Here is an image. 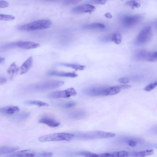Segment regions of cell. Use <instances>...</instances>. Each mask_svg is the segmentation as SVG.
<instances>
[{"label": "cell", "instance_id": "obj_5", "mask_svg": "<svg viewBox=\"0 0 157 157\" xmlns=\"http://www.w3.org/2000/svg\"><path fill=\"white\" fill-rule=\"evenodd\" d=\"M152 35V28L148 26L144 27L137 37L135 43L138 45H142L149 42Z\"/></svg>", "mask_w": 157, "mask_h": 157}, {"label": "cell", "instance_id": "obj_14", "mask_svg": "<svg viewBox=\"0 0 157 157\" xmlns=\"http://www.w3.org/2000/svg\"><path fill=\"white\" fill-rule=\"evenodd\" d=\"M39 122L46 124L50 127H56L59 126L60 123L55 120L47 117H44L39 121Z\"/></svg>", "mask_w": 157, "mask_h": 157}, {"label": "cell", "instance_id": "obj_24", "mask_svg": "<svg viewBox=\"0 0 157 157\" xmlns=\"http://www.w3.org/2000/svg\"><path fill=\"white\" fill-rule=\"evenodd\" d=\"M26 104L29 105H35L41 107V106H49L48 104L41 101H40L29 100L26 102Z\"/></svg>", "mask_w": 157, "mask_h": 157}, {"label": "cell", "instance_id": "obj_38", "mask_svg": "<svg viewBox=\"0 0 157 157\" xmlns=\"http://www.w3.org/2000/svg\"><path fill=\"white\" fill-rule=\"evenodd\" d=\"M98 157H113L112 154L105 153L98 155Z\"/></svg>", "mask_w": 157, "mask_h": 157}, {"label": "cell", "instance_id": "obj_2", "mask_svg": "<svg viewBox=\"0 0 157 157\" xmlns=\"http://www.w3.org/2000/svg\"><path fill=\"white\" fill-rule=\"evenodd\" d=\"M51 24V21L47 19H41L21 25L18 29L22 31H33L49 28Z\"/></svg>", "mask_w": 157, "mask_h": 157}, {"label": "cell", "instance_id": "obj_33", "mask_svg": "<svg viewBox=\"0 0 157 157\" xmlns=\"http://www.w3.org/2000/svg\"><path fill=\"white\" fill-rule=\"evenodd\" d=\"M80 1L78 0H72V1H63V4L65 5H69L76 4Z\"/></svg>", "mask_w": 157, "mask_h": 157}, {"label": "cell", "instance_id": "obj_22", "mask_svg": "<svg viewBox=\"0 0 157 157\" xmlns=\"http://www.w3.org/2000/svg\"><path fill=\"white\" fill-rule=\"evenodd\" d=\"M19 68L15 62L11 64L8 68L7 72L8 74L11 76H14L17 74Z\"/></svg>", "mask_w": 157, "mask_h": 157}, {"label": "cell", "instance_id": "obj_7", "mask_svg": "<svg viewBox=\"0 0 157 157\" xmlns=\"http://www.w3.org/2000/svg\"><path fill=\"white\" fill-rule=\"evenodd\" d=\"M77 94V92L73 88H71L65 90L56 91L50 93L48 97L52 99L68 98L72 96H74Z\"/></svg>", "mask_w": 157, "mask_h": 157}, {"label": "cell", "instance_id": "obj_36", "mask_svg": "<svg viewBox=\"0 0 157 157\" xmlns=\"http://www.w3.org/2000/svg\"><path fill=\"white\" fill-rule=\"evenodd\" d=\"M53 154L50 152H44L41 154L39 155V157H51Z\"/></svg>", "mask_w": 157, "mask_h": 157}, {"label": "cell", "instance_id": "obj_34", "mask_svg": "<svg viewBox=\"0 0 157 157\" xmlns=\"http://www.w3.org/2000/svg\"><path fill=\"white\" fill-rule=\"evenodd\" d=\"M117 81L121 83L127 84L130 82V79L127 77H123L119 78Z\"/></svg>", "mask_w": 157, "mask_h": 157}, {"label": "cell", "instance_id": "obj_19", "mask_svg": "<svg viewBox=\"0 0 157 157\" xmlns=\"http://www.w3.org/2000/svg\"><path fill=\"white\" fill-rule=\"evenodd\" d=\"M106 27L105 25L99 23H94L87 24L83 26V29L88 30L103 29Z\"/></svg>", "mask_w": 157, "mask_h": 157}, {"label": "cell", "instance_id": "obj_3", "mask_svg": "<svg viewBox=\"0 0 157 157\" xmlns=\"http://www.w3.org/2000/svg\"><path fill=\"white\" fill-rule=\"evenodd\" d=\"M74 136V134L67 133H57L47 134L38 138L40 142L54 141H70Z\"/></svg>", "mask_w": 157, "mask_h": 157}, {"label": "cell", "instance_id": "obj_9", "mask_svg": "<svg viewBox=\"0 0 157 157\" xmlns=\"http://www.w3.org/2000/svg\"><path fill=\"white\" fill-rule=\"evenodd\" d=\"M95 7L93 6L85 4L78 6L72 8L71 12L75 14L91 13L94 10Z\"/></svg>", "mask_w": 157, "mask_h": 157}, {"label": "cell", "instance_id": "obj_43", "mask_svg": "<svg viewBox=\"0 0 157 157\" xmlns=\"http://www.w3.org/2000/svg\"><path fill=\"white\" fill-rule=\"evenodd\" d=\"M5 60L4 58L0 57V64L2 63Z\"/></svg>", "mask_w": 157, "mask_h": 157}, {"label": "cell", "instance_id": "obj_27", "mask_svg": "<svg viewBox=\"0 0 157 157\" xmlns=\"http://www.w3.org/2000/svg\"><path fill=\"white\" fill-rule=\"evenodd\" d=\"M15 18L13 15L0 14V20L10 21L14 20Z\"/></svg>", "mask_w": 157, "mask_h": 157}, {"label": "cell", "instance_id": "obj_6", "mask_svg": "<svg viewBox=\"0 0 157 157\" xmlns=\"http://www.w3.org/2000/svg\"><path fill=\"white\" fill-rule=\"evenodd\" d=\"M108 87H92L87 88L83 91L88 96L93 97L106 96Z\"/></svg>", "mask_w": 157, "mask_h": 157}, {"label": "cell", "instance_id": "obj_29", "mask_svg": "<svg viewBox=\"0 0 157 157\" xmlns=\"http://www.w3.org/2000/svg\"><path fill=\"white\" fill-rule=\"evenodd\" d=\"M157 86V82L151 83L146 86L144 90L147 92H150L153 90Z\"/></svg>", "mask_w": 157, "mask_h": 157}, {"label": "cell", "instance_id": "obj_28", "mask_svg": "<svg viewBox=\"0 0 157 157\" xmlns=\"http://www.w3.org/2000/svg\"><path fill=\"white\" fill-rule=\"evenodd\" d=\"M126 4L129 6H131L132 9L138 8L141 6V4L135 1H128Z\"/></svg>", "mask_w": 157, "mask_h": 157}, {"label": "cell", "instance_id": "obj_39", "mask_svg": "<svg viewBox=\"0 0 157 157\" xmlns=\"http://www.w3.org/2000/svg\"><path fill=\"white\" fill-rule=\"evenodd\" d=\"M128 144L132 147H135L137 145V142L133 140H130L128 142Z\"/></svg>", "mask_w": 157, "mask_h": 157}, {"label": "cell", "instance_id": "obj_31", "mask_svg": "<svg viewBox=\"0 0 157 157\" xmlns=\"http://www.w3.org/2000/svg\"><path fill=\"white\" fill-rule=\"evenodd\" d=\"M60 106L65 108H69L73 107L76 105V103L73 102H70L60 104Z\"/></svg>", "mask_w": 157, "mask_h": 157}, {"label": "cell", "instance_id": "obj_13", "mask_svg": "<svg viewBox=\"0 0 157 157\" xmlns=\"http://www.w3.org/2000/svg\"><path fill=\"white\" fill-rule=\"evenodd\" d=\"M20 108L17 106H10L0 108V114L5 115H11L18 113Z\"/></svg>", "mask_w": 157, "mask_h": 157}, {"label": "cell", "instance_id": "obj_20", "mask_svg": "<svg viewBox=\"0 0 157 157\" xmlns=\"http://www.w3.org/2000/svg\"><path fill=\"white\" fill-rule=\"evenodd\" d=\"M59 65L63 66L74 69L76 70L82 71L85 68V66L80 65L74 64L61 63L58 64Z\"/></svg>", "mask_w": 157, "mask_h": 157}, {"label": "cell", "instance_id": "obj_15", "mask_svg": "<svg viewBox=\"0 0 157 157\" xmlns=\"http://www.w3.org/2000/svg\"><path fill=\"white\" fill-rule=\"evenodd\" d=\"M69 115L71 118L77 120L85 118L87 116V114L85 111L80 110L72 111Z\"/></svg>", "mask_w": 157, "mask_h": 157}, {"label": "cell", "instance_id": "obj_8", "mask_svg": "<svg viewBox=\"0 0 157 157\" xmlns=\"http://www.w3.org/2000/svg\"><path fill=\"white\" fill-rule=\"evenodd\" d=\"M142 16L136 15L131 16H124L122 19V23L126 27H131L137 24L142 19Z\"/></svg>", "mask_w": 157, "mask_h": 157}, {"label": "cell", "instance_id": "obj_37", "mask_svg": "<svg viewBox=\"0 0 157 157\" xmlns=\"http://www.w3.org/2000/svg\"><path fill=\"white\" fill-rule=\"evenodd\" d=\"M107 1L105 0H97V1H92L91 2L93 3L96 4H104Z\"/></svg>", "mask_w": 157, "mask_h": 157}, {"label": "cell", "instance_id": "obj_35", "mask_svg": "<svg viewBox=\"0 0 157 157\" xmlns=\"http://www.w3.org/2000/svg\"><path fill=\"white\" fill-rule=\"evenodd\" d=\"M9 3L8 2L3 1H0V8H4L9 6Z\"/></svg>", "mask_w": 157, "mask_h": 157}, {"label": "cell", "instance_id": "obj_32", "mask_svg": "<svg viewBox=\"0 0 157 157\" xmlns=\"http://www.w3.org/2000/svg\"><path fill=\"white\" fill-rule=\"evenodd\" d=\"M30 114L29 113H22L21 114L17 116V117L16 118L19 120H22L28 117L29 116Z\"/></svg>", "mask_w": 157, "mask_h": 157}, {"label": "cell", "instance_id": "obj_21", "mask_svg": "<svg viewBox=\"0 0 157 157\" xmlns=\"http://www.w3.org/2000/svg\"><path fill=\"white\" fill-rule=\"evenodd\" d=\"M121 89L119 86L108 87L106 91V96H113L119 93Z\"/></svg>", "mask_w": 157, "mask_h": 157}, {"label": "cell", "instance_id": "obj_12", "mask_svg": "<svg viewBox=\"0 0 157 157\" xmlns=\"http://www.w3.org/2000/svg\"><path fill=\"white\" fill-rule=\"evenodd\" d=\"M47 75L51 76L71 78H75L78 76V75L75 72H66L54 70L49 71L47 73Z\"/></svg>", "mask_w": 157, "mask_h": 157}, {"label": "cell", "instance_id": "obj_40", "mask_svg": "<svg viewBox=\"0 0 157 157\" xmlns=\"http://www.w3.org/2000/svg\"><path fill=\"white\" fill-rule=\"evenodd\" d=\"M121 89H128L131 87V86L128 85H122L119 86Z\"/></svg>", "mask_w": 157, "mask_h": 157}, {"label": "cell", "instance_id": "obj_17", "mask_svg": "<svg viewBox=\"0 0 157 157\" xmlns=\"http://www.w3.org/2000/svg\"><path fill=\"white\" fill-rule=\"evenodd\" d=\"M93 137L100 138H108L114 137L116 134L113 132L97 131L92 132Z\"/></svg>", "mask_w": 157, "mask_h": 157}, {"label": "cell", "instance_id": "obj_1", "mask_svg": "<svg viewBox=\"0 0 157 157\" xmlns=\"http://www.w3.org/2000/svg\"><path fill=\"white\" fill-rule=\"evenodd\" d=\"M64 82L58 80H49L33 84L28 87V89L32 91H41L50 90L63 86Z\"/></svg>", "mask_w": 157, "mask_h": 157}, {"label": "cell", "instance_id": "obj_25", "mask_svg": "<svg viewBox=\"0 0 157 157\" xmlns=\"http://www.w3.org/2000/svg\"><path fill=\"white\" fill-rule=\"evenodd\" d=\"M122 36L119 33H115L112 36L111 40L117 44H119L121 43L122 40Z\"/></svg>", "mask_w": 157, "mask_h": 157}, {"label": "cell", "instance_id": "obj_4", "mask_svg": "<svg viewBox=\"0 0 157 157\" xmlns=\"http://www.w3.org/2000/svg\"><path fill=\"white\" fill-rule=\"evenodd\" d=\"M156 52H148L144 50H138L134 54V57L139 60L149 62H155L157 61Z\"/></svg>", "mask_w": 157, "mask_h": 157}, {"label": "cell", "instance_id": "obj_11", "mask_svg": "<svg viewBox=\"0 0 157 157\" xmlns=\"http://www.w3.org/2000/svg\"><path fill=\"white\" fill-rule=\"evenodd\" d=\"M16 47L24 49H35L40 46V44L29 41H21L15 42Z\"/></svg>", "mask_w": 157, "mask_h": 157}, {"label": "cell", "instance_id": "obj_42", "mask_svg": "<svg viewBox=\"0 0 157 157\" xmlns=\"http://www.w3.org/2000/svg\"><path fill=\"white\" fill-rule=\"evenodd\" d=\"M104 16L108 19H111L113 18V16L110 13H106L105 14Z\"/></svg>", "mask_w": 157, "mask_h": 157}, {"label": "cell", "instance_id": "obj_26", "mask_svg": "<svg viewBox=\"0 0 157 157\" xmlns=\"http://www.w3.org/2000/svg\"><path fill=\"white\" fill-rule=\"evenodd\" d=\"M113 157H128L129 153L126 151L123 150L112 153Z\"/></svg>", "mask_w": 157, "mask_h": 157}, {"label": "cell", "instance_id": "obj_10", "mask_svg": "<svg viewBox=\"0 0 157 157\" xmlns=\"http://www.w3.org/2000/svg\"><path fill=\"white\" fill-rule=\"evenodd\" d=\"M36 153L32 150L27 149L22 150L9 154L6 157H34Z\"/></svg>", "mask_w": 157, "mask_h": 157}, {"label": "cell", "instance_id": "obj_18", "mask_svg": "<svg viewBox=\"0 0 157 157\" xmlns=\"http://www.w3.org/2000/svg\"><path fill=\"white\" fill-rule=\"evenodd\" d=\"M154 151L152 149H148L139 152H133L131 154V156L133 157H145L154 154Z\"/></svg>", "mask_w": 157, "mask_h": 157}, {"label": "cell", "instance_id": "obj_23", "mask_svg": "<svg viewBox=\"0 0 157 157\" xmlns=\"http://www.w3.org/2000/svg\"><path fill=\"white\" fill-rule=\"evenodd\" d=\"M19 149L18 147H0V154H6L12 153Z\"/></svg>", "mask_w": 157, "mask_h": 157}, {"label": "cell", "instance_id": "obj_41", "mask_svg": "<svg viewBox=\"0 0 157 157\" xmlns=\"http://www.w3.org/2000/svg\"><path fill=\"white\" fill-rule=\"evenodd\" d=\"M7 80L6 78L2 76H0V84L6 82Z\"/></svg>", "mask_w": 157, "mask_h": 157}, {"label": "cell", "instance_id": "obj_16", "mask_svg": "<svg viewBox=\"0 0 157 157\" xmlns=\"http://www.w3.org/2000/svg\"><path fill=\"white\" fill-rule=\"evenodd\" d=\"M33 63L32 57L28 58L22 64L20 67V74H23L26 73L31 68Z\"/></svg>", "mask_w": 157, "mask_h": 157}, {"label": "cell", "instance_id": "obj_30", "mask_svg": "<svg viewBox=\"0 0 157 157\" xmlns=\"http://www.w3.org/2000/svg\"><path fill=\"white\" fill-rule=\"evenodd\" d=\"M78 155L85 157H98V155L88 151H83L78 153Z\"/></svg>", "mask_w": 157, "mask_h": 157}]
</instances>
